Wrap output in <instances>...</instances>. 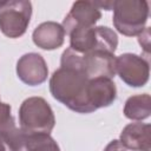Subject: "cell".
Listing matches in <instances>:
<instances>
[{
	"label": "cell",
	"instance_id": "1",
	"mask_svg": "<svg viewBox=\"0 0 151 151\" xmlns=\"http://www.w3.org/2000/svg\"><path fill=\"white\" fill-rule=\"evenodd\" d=\"M88 78L81 67V54L66 48L60 59V67L50 78V92L54 99L78 113H91L87 99Z\"/></svg>",
	"mask_w": 151,
	"mask_h": 151
},
{
	"label": "cell",
	"instance_id": "2",
	"mask_svg": "<svg viewBox=\"0 0 151 151\" xmlns=\"http://www.w3.org/2000/svg\"><path fill=\"white\" fill-rule=\"evenodd\" d=\"M20 129L27 134H50L55 125V117L50 104L41 97L25 99L19 109Z\"/></svg>",
	"mask_w": 151,
	"mask_h": 151
},
{
	"label": "cell",
	"instance_id": "3",
	"mask_svg": "<svg viewBox=\"0 0 151 151\" xmlns=\"http://www.w3.org/2000/svg\"><path fill=\"white\" fill-rule=\"evenodd\" d=\"M149 18V2L146 0H116L113 5V25L126 37L139 35Z\"/></svg>",
	"mask_w": 151,
	"mask_h": 151
},
{
	"label": "cell",
	"instance_id": "4",
	"mask_svg": "<svg viewBox=\"0 0 151 151\" xmlns=\"http://www.w3.org/2000/svg\"><path fill=\"white\" fill-rule=\"evenodd\" d=\"M70 35V48L79 54L93 51L114 53L118 46V37L113 29L106 26H92L73 29Z\"/></svg>",
	"mask_w": 151,
	"mask_h": 151
},
{
	"label": "cell",
	"instance_id": "5",
	"mask_svg": "<svg viewBox=\"0 0 151 151\" xmlns=\"http://www.w3.org/2000/svg\"><path fill=\"white\" fill-rule=\"evenodd\" d=\"M32 17V4L27 0L0 1V29L12 39L25 34Z\"/></svg>",
	"mask_w": 151,
	"mask_h": 151
},
{
	"label": "cell",
	"instance_id": "6",
	"mask_svg": "<svg viewBox=\"0 0 151 151\" xmlns=\"http://www.w3.org/2000/svg\"><path fill=\"white\" fill-rule=\"evenodd\" d=\"M116 73L131 87H143L149 81V61L134 53H123L116 58Z\"/></svg>",
	"mask_w": 151,
	"mask_h": 151
},
{
	"label": "cell",
	"instance_id": "7",
	"mask_svg": "<svg viewBox=\"0 0 151 151\" xmlns=\"http://www.w3.org/2000/svg\"><path fill=\"white\" fill-rule=\"evenodd\" d=\"M101 18L100 9L94 5V1H76L68 14L63 21L65 33H71L77 28H87L96 25Z\"/></svg>",
	"mask_w": 151,
	"mask_h": 151
},
{
	"label": "cell",
	"instance_id": "8",
	"mask_svg": "<svg viewBox=\"0 0 151 151\" xmlns=\"http://www.w3.org/2000/svg\"><path fill=\"white\" fill-rule=\"evenodd\" d=\"M17 76L26 85H41L48 76L47 64L39 53H26L17 63Z\"/></svg>",
	"mask_w": 151,
	"mask_h": 151
},
{
	"label": "cell",
	"instance_id": "9",
	"mask_svg": "<svg viewBox=\"0 0 151 151\" xmlns=\"http://www.w3.org/2000/svg\"><path fill=\"white\" fill-rule=\"evenodd\" d=\"M81 67L88 79L116 76V55L106 51H93L81 54Z\"/></svg>",
	"mask_w": 151,
	"mask_h": 151
},
{
	"label": "cell",
	"instance_id": "10",
	"mask_svg": "<svg viewBox=\"0 0 151 151\" xmlns=\"http://www.w3.org/2000/svg\"><path fill=\"white\" fill-rule=\"evenodd\" d=\"M117 98V87L112 79L93 78L88 80L87 99L91 107L96 111L101 107H107Z\"/></svg>",
	"mask_w": 151,
	"mask_h": 151
},
{
	"label": "cell",
	"instance_id": "11",
	"mask_svg": "<svg viewBox=\"0 0 151 151\" xmlns=\"http://www.w3.org/2000/svg\"><path fill=\"white\" fill-rule=\"evenodd\" d=\"M119 142L132 151H151V125L145 123H131L126 125Z\"/></svg>",
	"mask_w": 151,
	"mask_h": 151
},
{
	"label": "cell",
	"instance_id": "12",
	"mask_svg": "<svg viewBox=\"0 0 151 151\" xmlns=\"http://www.w3.org/2000/svg\"><path fill=\"white\" fill-rule=\"evenodd\" d=\"M64 27L55 21H45L35 27L32 33L33 42L42 50H57L63 46L65 39Z\"/></svg>",
	"mask_w": 151,
	"mask_h": 151
},
{
	"label": "cell",
	"instance_id": "13",
	"mask_svg": "<svg viewBox=\"0 0 151 151\" xmlns=\"http://www.w3.org/2000/svg\"><path fill=\"white\" fill-rule=\"evenodd\" d=\"M0 151H28L27 133L14 124L0 127Z\"/></svg>",
	"mask_w": 151,
	"mask_h": 151
},
{
	"label": "cell",
	"instance_id": "14",
	"mask_svg": "<svg viewBox=\"0 0 151 151\" xmlns=\"http://www.w3.org/2000/svg\"><path fill=\"white\" fill-rule=\"evenodd\" d=\"M151 114V98L147 93L127 98L124 105V116L131 120H143Z\"/></svg>",
	"mask_w": 151,
	"mask_h": 151
},
{
	"label": "cell",
	"instance_id": "15",
	"mask_svg": "<svg viewBox=\"0 0 151 151\" xmlns=\"http://www.w3.org/2000/svg\"><path fill=\"white\" fill-rule=\"evenodd\" d=\"M28 151H60L57 142L47 133L27 134Z\"/></svg>",
	"mask_w": 151,
	"mask_h": 151
},
{
	"label": "cell",
	"instance_id": "16",
	"mask_svg": "<svg viewBox=\"0 0 151 151\" xmlns=\"http://www.w3.org/2000/svg\"><path fill=\"white\" fill-rule=\"evenodd\" d=\"M14 123V118L11 113V106L0 101V127H5Z\"/></svg>",
	"mask_w": 151,
	"mask_h": 151
},
{
	"label": "cell",
	"instance_id": "17",
	"mask_svg": "<svg viewBox=\"0 0 151 151\" xmlns=\"http://www.w3.org/2000/svg\"><path fill=\"white\" fill-rule=\"evenodd\" d=\"M104 151H127V149L118 139H113L106 145Z\"/></svg>",
	"mask_w": 151,
	"mask_h": 151
},
{
	"label": "cell",
	"instance_id": "18",
	"mask_svg": "<svg viewBox=\"0 0 151 151\" xmlns=\"http://www.w3.org/2000/svg\"><path fill=\"white\" fill-rule=\"evenodd\" d=\"M149 33H150V29H149V27H145V29L138 35L139 38H138V41H139V44L142 45V47H144L145 48V51L146 52H149Z\"/></svg>",
	"mask_w": 151,
	"mask_h": 151
},
{
	"label": "cell",
	"instance_id": "19",
	"mask_svg": "<svg viewBox=\"0 0 151 151\" xmlns=\"http://www.w3.org/2000/svg\"><path fill=\"white\" fill-rule=\"evenodd\" d=\"M94 5H96L99 9L111 11V9H113L114 1H94Z\"/></svg>",
	"mask_w": 151,
	"mask_h": 151
}]
</instances>
